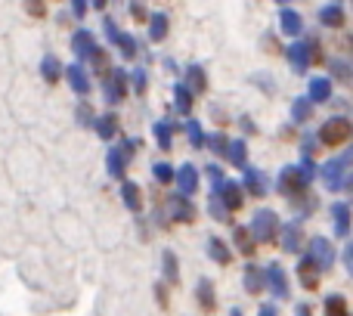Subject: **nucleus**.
Here are the masks:
<instances>
[{
    "label": "nucleus",
    "instance_id": "nucleus-34",
    "mask_svg": "<svg viewBox=\"0 0 353 316\" xmlns=\"http://www.w3.org/2000/svg\"><path fill=\"white\" fill-rule=\"evenodd\" d=\"M115 47L121 50L124 59H137V37L134 34H124V31H121V34L115 37Z\"/></svg>",
    "mask_w": 353,
    "mask_h": 316
},
{
    "label": "nucleus",
    "instance_id": "nucleus-50",
    "mask_svg": "<svg viewBox=\"0 0 353 316\" xmlns=\"http://www.w3.org/2000/svg\"><path fill=\"white\" fill-rule=\"evenodd\" d=\"M257 316H279V313H276V307H273V304H263L261 310H257Z\"/></svg>",
    "mask_w": 353,
    "mask_h": 316
},
{
    "label": "nucleus",
    "instance_id": "nucleus-17",
    "mask_svg": "<svg viewBox=\"0 0 353 316\" xmlns=\"http://www.w3.org/2000/svg\"><path fill=\"white\" fill-rule=\"evenodd\" d=\"M329 97H332V81L310 78V84H307V99H310V103H329Z\"/></svg>",
    "mask_w": 353,
    "mask_h": 316
},
{
    "label": "nucleus",
    "instance_id": "nucleus-32",
    "mask_svg": "<svg viewBox=\"0 0 353 316\" xmlns=\"http://www.w3.org/2000/svg\"><path fill=\"white\" fill-rule=\"evenodd\" d=\"M174 106H176V112H183V115L192 109V90H189L186 84H174Z\"/></svg>",
    "mask_w": 353,
    "mask_h": 316
},
{
    "label": "nucleus",
    "instance_id": "nucleus-3",
    "mask_svg": "<svg viewBox=\"0 0 353 316\" xmlns=\"http://www.w3.org/2000/svg\"><path fill=\"white\" fill-rule=\"evenodd\" d=\"M350 134H353V124L344 115H335L319 128V143H325V146H341L344 140H350Z\"/></svg>",
    "mask_w": 353,
    "mask_h": 316
},
{
    "label": "nucleus",
    "instance_id": "nucleus-54",
    "mask_svg": "<svg viewBox=\"0 0 353 316\" xmlns=\"http://www.w3.org/2000/svg\"><path fill=\"white\" fill-rule=\"evenodd\" d=\"M344 189H350V195H353V174L347 177V180H344Z\"/></svg>",
    "mask_w": 353,
    "mask_h": 316
},
{
    "label": "nucleus",
    "instance_id": "nucleus-48",
    "mask_svg": "<svg viewBox=\"0 0 353 316\" xmlns=\"http://www.w3.org/2000/svg\"><path fill=\"white\" fill-rule=\"evenodd\" d=\"M78 121H81V124L93 121V112H90V106H87V103H81V106H78Z\"/></svg>",
    "mask_w": 353,
    "mask_h": 316
},
{
    "label": "nucleus",
    "instance_id": "nucleus-52",
    "mask_svg": "<svg viewBox=\"0 0 353 316\" xmlns=\"http://www.w3.org/2000/svg\"><path fill=\"white\" fill-rule=\"evenodd\" d=\"M294 316H313V313H310V307H307V304H301L298 310H294Z\"/></svg>",
    "mask_w": 353,
    "mask_h": 316
},
{
    "label": "nucleus",
    "instance_id": "nucleus-4",
    "mask_svg": "<svg viewBox=\"0 0 353 316\" xmlns=\"http://www.w3.org/2000/svg\"><path fill=\"white\" fill-rule=\"evenodd\" d=\"M307 257H310L319 270H329L332 264H335V245L325 236H313L310 245H307Z\"/></svg>",
    "mask_w": 353,
    "mask_h": 316
},
{
    "label": "nucleus",
    "instance_id": "nucleus-22",
    "mask_svg": "<svg viewBox=\"0 0 353 316\" xmlns=\"http://www.w3.org/2000/svg\"><path fill=\"white\" fill-rule=\"evenodd\" d=\"M121 201H124V208H128V211H140V208H143L140 186H137V183H130V180H124L121 183Z\"/></svg>",
    "mask_w": 353,
    "mask_h": 316
},
{
    "label": "nucleus",
    "instance_id": "nucleus-39",
    "mask_svg": "<svg viewBox=\"0 0 353 316\" xmlns=\"http://www.w3.org/2000/svg\"><path fill=\"white\" fill-rule=\"evenodd\" d=\"M152 177L159 183H174V168L168 161H155L152 164Z\"/></svg>",
    "mask_w": 353,
    "mask_h": 316
},
{
    "label": "nucleus",
    "instance_id": "nucleus-21",
    "mask_svg": "<svg viewBox=\"0 0 353 316\" xmlns=\"http://www.w3.org/2000/svg\"><path fill=\"white\" fill-rule=\"evenodd\" d=\"M223 155H226V161H232L236 168H248V146H245V140H230Z\"/></svg>",
    "mask_w": 353,
    "mask_h": 316
},
{
    "label": "nucleus",
    "instance_id": "nucleus-13",
    "mask_svg": "<svg viewBox=\"0 0 353 316\" xmlns=\"http://www.w3.org/2000/svg\"><path fill=\"white\" fill-rule=\"evenodd\" d=\"M214 195L220 199V205H223L226 211H239V208H242V189L236 186V180H223Z\"/></svg>",
    "mask_w": 353,
    "mask_h": 316
},
{
    "label": "nucleus",
    "instance_id": "nucleus-42",
    "mask_svg": "<svg viewBox=\"0 0 353 316\" xmlns=\"http://www.w3.org/2000/svg\"><path fill=\"white\" fill-rule=\"evenodd\" d=\"M130 84H134L137 93H146V68H137V72L130 75Z\"/></svg>",
    "mask_w": 353,
    "mask_h": 316
},
{
    "label": "nucleus",
    "instance_id": "nucleus-31",
    "mask_svg": "<svg viewBox=\"0 0 353 316\" xmlns=\"http://www.w3.org/2000/svg\"><path fill=\"white\" fill-rule=\"evenodd\" d=\"M161 270H165V279L171 282V286L180 282V264H176L174 251H165V255H161Z\"/></svg>",
    "mask_w": 353,
    "mask_h": 316
},
{
    "label": "nucleus",
    "instance_id": "nucleus-2",
    "mask_svg": "<svg viewBox=\"0 0 353 316\" xmlns=\"http://www.w3.org/2000/svg\"><path fill=\"white\" fill-rule=\"evenodd\" d=\"M251 236H254V242H273L276 233L282 230L279 226V217H276V211H270V208H261V211L251 217Z\"/></svg>",
    "mask_w": 353,
    "mask_h": 316
},
{
    "label": "nucleus",
    "instance_id": "nucleus-35",
    "mask_svg": "<svg viewBox=\"0 0 353 316\" xmlns=\"http://www.w3.org/2000/svg\"><path fill=\"white\" fill-rule=\"evenodd\" d=\"M325 316H350L347 301H344L341 295H329V298H325Z\"/></svg>",
    "mask_w": 353,
    "mask_h": 316
},
{
    "label": "nucleus",
    "instance_id": "nucleus-8",
    "mask_svg": "<svg viewBox=\"0 0 353 316\" xmlns=\"http://www.w3.org/2000/svg\"><path fill=\"white\" fill-rule=\"evenodd\" d=\"M72 50H74V56H78V62L90 59V56L99 50V47H97V37H93V31H87V28H78V31H74Z\"/></svg>",
    "mask_w": 353,
    "mask_h": 316
},
{
    "label": "nucleus",
    "instance_id": "nucleus-27",
    "mask_svg": "<svg viewBox=\"0 0 353 316\" xmlns=\"http://www.w3.org/2000/svg\"><path fill=\"white\" fill-rule=\"evenodd\" d=\"M242 170H245V186H248V192L261 199V195L267 192V183H263L267 177H263L261 170H254V168H242Z\"/></svg>",
    "mask_w": 353,
    "mask_h": 316
},
{
    "label": "nucleus",
    "instance_id": "nucleus-19",
    "mask_svg": "<svg viewBox=\"0 0 353 316\" xmlns=\"http://www.w3.org/2000/svg\"><path fill=\"white\" fill-rule=\"evenodd\" d=\"M332 224H335V236H347L350 233V208L344 201L332 205Z\"/></svg>",
    "mask_w": 353,
    "mask_h": 316
},
{
    "label": "nucleus",
    "instance_id": "nucleus-5",
    "mask_svg": "<svg viewBox=\"0 0 353 316\" xmlns=\"http://www.w3.org/2000/svg\"><path fill=\"white\" fill-rule=\"evenodd\" d=\"M103 93H105V103H109V106L121 103L124 93H128V75H124V68H112V72L105 75Z\"/></svg>",
    "mask_w": 353,
    "mask_h": 316
},
{
    "label": "nucleus",
    "instance_id": "nucleus-20",
    "mask_svg": "<svg viewBox=\"0 0 353 316\" xmlns=\"http://www.w3.org/2000/svg\"><path fill=\"white\" fill-rule=\"evenodd\" d=\"M208 257H214L220 267H226V264L232 261V251H230V245H226L220 236H211V239H208Z\"/></svg>",
    "mask_w": 353,
    "mask_h": 316
},
{
    "label": "nucleus",
    "instance_id": "nucleus-26",
    "mask_svg": "<svg viewBox=\"0 0 353 316\" xmlns=\"http://www.w3.org/2000/svg\"><path fill=\"white\" fill-rule=\"evenodd\" d=\"M41 78L47 81V84H56V81L62 78V62L56 59V56H43L41 59Z\"/></svg>",
    "mask_w": 353,
    "mask_h": 316
},
{
    "label": "nucleus",
    "instance_id": "nucleus-16",
    "mask_svg": "<svg viewBox=\"0 0 353 316\" xmlns=\"http://www.w3.org/2000/svg\"><path fill=\"white\" fill-rule=\"evenodd\" d=\"M298 276H301V286L304 288H310V292L313 288H319V267L307 255L301 257V264H298Z\"/></svg>",
    "mask_w": 353,
    "mask_h": 316
},
{
    "label": "nucleus",
    "instance_id": "nucleus-11",
    "mask_svg": "<svg viewBox=\"0 0 353 316\" xmlns=\"http://www.w3.org/2000/svg\"><path fill=\"white\" fill-rule=\"evenodd\" d=\"M174 183L180 186V195H192L199 189V168L195 164H183V168L174 170Z\"/></svg>",
    "mask_w": 353,
    "mask_h": 316
},
{
    "label": "nucleus",
    "instance_id": "nucleus-56",
    "mask_svg": "<svg viewBox=\"0 0 353 316\" xmlns=\"http://www.w3.org/2000/svg\"><path fill=\"white\" fill-rule=\"evenodd\" d=\"M230 316H242V310H232V313H230Z\"/></svg>",
    "mask_w": 353,
    "mask_h": 316
},
{
    "label": "nucleus",
    "instance_id": "nucleus-49",
    "mask_svg": "<svg viewBox=\"0 0 353 316\" xmlns=\"http://www.w3.org/2000/svg\"><path fill=\"white\" fill-rule=\"evenodd\" d=\"M130 16H134V19H146V10H143V3H137V0H134V3H130Z\"/></svg>",
    "mask_w": 353,
    "mask_h": 316
},
{
    "label": "nucleus",
    "instance_id": "nucleus-6",
    "mask_svg": "<svg viewBox=\"0 0 353 316\" xmlns=\"http://www.w3.org/2000/svg\"><path fill=\"white\" fill-rule=\"evenodd\" d=\"M313 53H316V43H307V41H294L292 47L285 50V56H288V66L294 68V72H307V66H310V59H313Z\"/></svg>",
    "mask_w": 353,
    "mask_h": 316
},
{
    "label": "nucleus",
    "instance_id": "nucleus-25",
    "mask_svg": "<svg viewBox=\"0 0 353 316\" xmlns=\"http://www.w3.org/2000/svg\"><path fill=\"white\" fill-rule=\"evenodd\" d=\"M165 37H168V16L165 12H152V16H149V41L159 43V41H165Z\"/></svg>",
    "mask_w": 353,
    "mask_h": 316
},
{
    "label": "nucleus",
    "instance_id": "nucleus-1",
    "mask_svg": "<svg viewBox=\"0 0 353 316\" xmlns=\"http://www.w3.org/2000/svg\"><path fill=\"white\" fill-rule=\"evenodd\" d=\"M353 164V146L347 149L344 155L332 158V161H325L323 168H319V177H323L325 189H332V192H338V189H344V180H347V168Z\"/></svg>",
    "mask_w": 353,
    "mask_h": 316
},
{
    "label": "nucleus",
    "instance_id": "nucleus-37",
    "mask_svg": "<svg viewBox=\"0 0 353 316\" xmlns=\"http://www.w3.org/2000/svg\"><path fill=\"white\" fill-rule=\"evenodd\" d=\"M186 137H189V143H192L195 149L205 146V134H201V124L195 121V118H189L186 121Z\"/></svg>",
    "mask_w": 353,
    "mask_h": 316
},
{
    "label": "nucleus",
    "instance_id": "nucleus-41",
    "mask_svg": "<svg viewBox=\"0 0 353 316\" xmlns=\"http://www.w3.org/2000/svg\"><path fill=\"white\" fill-rule=\"evenodd\" d=\"M208 177H211V192H217V189H220V183L226 180V177H223V170H220L217 164H208Z\"/></svg>",
    "mask_w": 353,
    "mask_h": 316
},
{
    "label": "nucleus",
    "instance_id": "nucleus-44",
    "mask_svg": "<svg viewBox=\"0 0 353 316\" xmlns=\"http://www.w3.org/2000/svg\"><path fill=\"white\" fill-rule=\"evenodd\" d=\"M298 170H301V177H304L307 183L313 180V174H316V164H313V158H304V161L298 164Z\"/></svg>",
    "mask_w": 353,
    "mask_h": 316
},
{
    "label": "nucleus",
    "instance_id": "nucleus-18",
    "mask_svg": "<svg viewBox=\"0 0 353 316\" xmlns=\"http://www.w3.org/2000/svg\"><path fill=\"white\" fill-rule=\"evenodd\" d=\"M93 130L99 134V140H115L118 137V118L112 115V112H105V115L93 118Z\"/></svg>",
    "mask_w": 353,
    "mask_h": 316
},
{
    "label": "nucleus",
    "instance_id": "nucleus-30",
    "mask_svg": "<svg viewBox=\"0 0 353 316\" xmlns=\"http://www.w3.org/2000/svg\"><path fill=\"white\" fill-rule=\"evenodd\" d=\"M186 87L195 93H201L208 87V75L201 66H186Z\"/></svg>",
    "mask_w": 353,
    "mask_h": 316
},
{
    "label": "nucleus",
    "instance_id": "nucleus-38",
    "mask_svg": "<svg viewBox=\"0 0 353 316\" xmlns=\"http://www.w3.org/2000/svg\"><path fill=\"white\" fill-rule=\"evenodd\" d=\"M152 130H155V140H159V146L161 149H171V124H168V121H155Z\"/></svg>",
    "mask_w": 353,
    "mask_h": 316
},
{
    "label": "nucleus",
    "instance_id": "nucleus-51",
    "mask_svg": "<svg viewBox=\"0 0 353 316\" xmlns=\"http://www.w3.org/2000/svg\"><path fill=\"white\" fill-rule=\"evenodd\" d=\"M239 121H242V128H245V130H248V134H254V121H251V118H248V115H245V118H239Z\"/></svg>",
    "mask_w": 353,
    "mask_h": 316
},
{
    "label": "nucleus",
    "instance_id": "nucleus-10",
    "mask_svg": "<svg viewBox=\"0 0 353 316\" xmlns=\"http://www.w3.org/2000/svg\"><path fill=\"white\" fill-rule=\"evenodd\" d=\"M263 279H267V288L276 298H288V276L279 264H270V267L263 270Z\"/></svg>",
    "mask_w": 353,
    "mask_h": 316
},
{
    "label": "nucleus",
    "instance_id": "nucleus-28",
    "mask_svg": "<svg viewBox=\"0 0 353 316\" xmlns=\"http://www.w3.org/2000/svg\"><path fill=\"white\" fill-rule=\"evenodd\" d=\"M301 239H304L301 226H298V224H288L285 233H282V245H285L288 255H298V251H301Z\"/></svg>",
    "mask_w": 353,
    "mask_h": 316
},
{
    "label": "nucleus",
    "instance_id": "nucleus-7",
    "mask_svg": "<svg viewBox=\"0 0 353 316\" xmlns=\"http://www.w3.org/2000/svg\"><path fill=\"white\" fill-rule=\"evenodd\" d=\"M279 192L282 195H298L301 189H307V180L301 177V170L294 168V164H288V168H282V174H279Z\"/></svg>",
    "mask_w": 353,
    "mask_h": 316
},
{
    "label": "nucleus",
    "instance_id": "nucleus-47",
    "mask_svg": "<svg viewBox=\"0 0 353 316\" xmlns=\"http://www.w3.org/2000/svg\"><path fill=\"white\" fill-rule=\"evenodd\" d=\"M341 261H344V267H347V273L353 276V242H347V248H344Z\"/></svg>",
    "mask_w": 353,
    "mask_h": 316
},
{
    "label": "nucleus",
    "instance_id": "nucleus-33",
    "mask_svg": "<svg viewBox=\"0 0 353 316\" xmlns=\"http://www.w3.org/2000/svg\"><path fill=\"white\" fill-rule=\"evenodd\" d=\"M310 112H313V103H310V99H307V97H298V99L292 103V121H294V124H304L307 118H310Z\"/></svg>",
    "mask_w": 353,
    "mask_h": 316
},
{
    "label": "nucleus",
    "instance_id": "nucleus-15",
    "mask_svg": "<svg viewBox=\"0 0 353 316\" xmlns=\"http://www.w3.org/2000/svg\"><path fill=\"white\" fill-rule=\"evenodd\" d=\"M168 208H171V217L176 224H189V220L195 217V208H192V201H189V195H174V199L168 201Z\"/></svg>",
    "mask_w": 353,
    "mask_h": 316
},
{
    "label": "nucleus",
    "instance_id": "nucleus-40",
    "mask_svg": "<svg viewBox=\"0 0 353 316\" xmlns=\"http://www.w3.org/2000/svg\"><path fill=\"white\" fill-rule=\"evenodd\" d=\"M22 3H25V12H28V16H34V19L47 16V6H43V0H22Z\"/></svg>",
    "mask_w": 353,
    "mask_h": 316
},
{
    "label": "nucleus",
    "instance_id": "nucleus-45",
    "mask_svg": "<svg viewBox=\"0 0 353 316\" xmlns=\"http://www.w3.org/2000/svg\"><path fill=\"white\" fill-rule=\"evenodd\" d=\"M87 6H90V0H72V16L74 19H84L87 16Z\"/></svg>",
    "mask_w": 353,
    "mask_h": 316
},
{
    "label": "nucleus",
    "instance_id": "nucleus-29",
    "mask_svg": "<svg viewBox=\"0 0 353 316\" xmlns=\"http://www.w3.org/2000/svg\"><path fill=\"white\" fill-rule=\"evenodd\" d=\"M195 301H199L201 310H214V286H211V279H199V286H195Z\"/></svg>",
    "mask_w": 353,
    "mask_h": 316
},
{
    "label": "nucleus",
    "instance_id": "nucleus-9",
    "mask_svg": "<svg viewBox=\"0 0 353 316\" xmlns=\"http://www.w3.org/2000/svg\"><path fill=\"white\" fill-rule=\"evenodd\" d=\"M128 161H130V152L124 146L109 149V155H105V170L112 174V180H124V174H128Z\"/></svg>",
    "mask_w": 353,
    "mask_h": 316
},
{
    "label": "nucleus",
    "instance_id": "nucleus-55",
    "mask_svg": "<svg viewBox=\"0 0 353 316\" xmlns=\"http://www.w3.org/2000/svg\"><path fill=\"white\" fill-rule=\"evenodd\" d=\"M276 3H279V6H288V3H292V0H276Z\"/></svg>",
    "mask_w": 353,
    "mask_h": 316
},
{
    "label": "nucleus",
    "instance_id": "nucleus-24",
    "mask_svg": "<svg viewBox=\"0 0 353 316\" xmlns=\"http://www.w3.org/2000/svg\"><path fill=\"white\" fill-rule=\"evenodd\" d=\"M319 22H323L325 28H341L344 25V10L338 3H325L323 10H319Z\"/></svg>",
    "mask_w": 353,
    "mask_h": 316
},
{
    "label": "nucleus",
    "instance_id": "nucleus-12",
    "mask_svg": "<svg viewBox=\"0 0 353 316\" xmlns=\"http://www.w3.org/2000/svg\"><path fill=\"white\" fill-rule=\"evenodd\" d=\"M65 78L78 97H87V93H90V75H87L84 62H72V66L65 68Z\"/></svg>",
    "mask_w": 353,
    "mask_h": 316
},
{
    "label": "nucleus",
    "instance_id": "nucleus-53",
    "mask_svg": "<svg viewBox=\"0 0 353 316\" xmlns=\"http://www.w3.org/2000/svg\"><path fill=\"white\" fill-rule=\"evenodd\" d=\"M105 3H109V0H90L93 10H105Z\"/></svg>",
    "mask_w": 353,
    "mask_h": 316
},
{
    "label": "nucleus",
    "instance_id": "nucleus-46",
    "mask_svg": "<svg viewBox=\"0 0 353 316\" xmlns=\"http://www.w3.org/2000/svg\"><path fill=\"white\" fill-rule=\"evenodd\" d=\"M211 214H214V217H217V220H226V208L220 205V199H217V195H214V192H211Z\"/></svg>",
    "mask_w": 353,
    "mask_h": 316
},
{
    "label": "nucleus",
    "instance_id": "nucleus-23",
    "mask_svg": "<svg viewBox=\"0 0 353 316\" xmlns=\"http://www.w3.org/2000/svg\"><path fill=\"white\" fill-rule=\"evenodd\" d=\"M263 286H267L263 270L257 267V264H248V267H245V292H248V295H261Z\"/></svg>",
    "mask_w": 353,
    "mask_h": 316
},
{
    "label": "nucleus",
    "instance_id": "nucleus-14",
    "mask_svg": "<svg viewBox=\"0 0 353 316\" xmlns=\"http://www.w3.org/2000/svg\"><path fill=\"white\" fill-rule=\"evenodd\" d=\"M279 28H282V34L298 37L301 31H304V19H301L298 10H292V6H282V12H279Z\"/></svg>",
    "mask_w": 353,
    "mask_h": 316
},
{
    "label": "nucleus",
    "instance_id": "nucleus-36",
    "mask_svg": "<svg viewBox=\"0 0 353 316\" xmlns=\"http://www.w3.org/2000/svg\"><path fill=\"white\" fill-rule=\"evenodd\" d=\"M236 245L242 248V255H254V236L248 226H236Z\"/></svg>",
    "mask_w": 353,
    "mask_h": 316
},
{
    "label": "nucleus",
    "instance_id": "nucleus-43",
    "mask_svg": "<svg viewBox=\"0 0 353 316\" xmlns=\"http://www.w3.org/2000/svg\"><path fill=\"white\" fill-rule=\"evenodd\" d=\"M226 143H230V140H226L223 134H211V140H208V146H211L217 155H223V152H226Z\"/></svg>",
    "mask_w": 353,
    "mask_h": 316
}]
</instances>
